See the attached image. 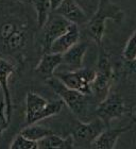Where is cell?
Listing matches in <instances>:
<instances>
[{"label": "cell", "instance_id": "5bb4252c", "mask_svg": "<svg viewBox=\"0 0 136 149\" xmlns=\"http://www.w3.org/2000/svg\"><path fill=\"white\" fill-rule=\"evenodd\" d=\"M37 146L38 149H71L76 147L71 135L61 137L54 133L38 141Z\"/></svg>", "mask_w": 136, "mask_h": 149}, {"label": "cell", "instance_id": "9a60e30c", "mask_svg": "<svg viewBox=\"0 0 136 149\" xmlns=\"http://www.w3.org/2000/svg\"><path fill=\"white\" fill-rule=\"evenodd\" d=\"M3 46L6 50H11V51H17V50L22 49V47L26 45L27 42V35L24 28L19 26L12 34L8 36L6 38L2 40Z\"/></svg>", "mask_w": 136, "mask_h": 149}, {"label": "cell", "instance_id": "603a6c76", "mask_svg": "<svg viewBox=\"0 0 136 149\" xmlns=\"http://www.w3.org/2000/svg\"><path fill=\"white\" fill-rule=\"evenodd\" d=\"M131 64V67L133 68V70L136 72V59L134 60V61H132V62H129Z\"/></svg>", "mask_w": 136, "mask_h": 149}, {"label": "cell", "instance_id": "8992f818", "mask_svg": "<svg viewBox=\"0 0 136 149\" xmlns=\"http://www.w3.org/2000/svg\"><path fill=\"white\" fill-rule=\"evenodd\" d=\"M127 112L124 98L118 94H108L101 100L96 109L97 117L100 118L106 127H110L112 120L120 118Z\"/></svg>", "mask_w": 136, "mask_h": 149}, {"label": "cell", "instance_id": "5b68a950", "mask_svg": "<svg viewBox=\"0 0 136 149\" xmlns=\"http://www.w3.org/2000/svg\"><path fill=\"white\" fill-rule=\"evenodd\" d=\"M96 72L92 68L81 67L76 70H70L66 72H59L56 74L66 86L72 90H76L85 95L92 96V82L95 79Z\"/></svg>", "mask_w": 136, "mask_h": 149}, {"label": "cell", "instance_id": "8fae6325", "mask_svg": "<svg viewBox=\"0 0 136 149\" xmlns=\"http://www.w3.org/2000/svg\"><path fill=\"white\" fill-rule=\"evenodd\" d=\"M79 40H80V31L78 29V26L71 24L70 27L67 29V31L53 42L48 52L63 54L69 48L76 45Z\"/></svg>", "mask_w": 136, "mask_h": 149}, {"label": "cell", "instance_id": "2e32d148", "mask_svg": "<svg viewBox=\"0 0 136 149\" xmlns=\"http://www.w3.org/2000/svg\"><path fill=\"white\" fill-rule=\"evenodd\" d=\"M20 133L24 136L27 137V139H29V140L34 141V142H38V141H40L44 137L52 134L53 131L51 129H49V128L44 127V126L32 124V125H27V127L24 128Z\"/></svg>", "mask_w": 136, "mask_h": 149}, {"label": "cell", "instance_id": "6da1fadb", "mask_svg": "<svg viewBox=\"0 0 136 149\" xmlns=\"http://www.w3.org/2000/svg\"><path fill=\"white\" fill-rule=\"evenodd\" d=\"M124 13L120 6L112 2L111 0H99L98 9L94 16L87 22L86 30L90 38L97 44L101 45L102 38L105 32V24L108 19L115 22H121Z\"/></svg>", "mask_w": 136, "mask_h": 149}, {"label": "cell", "instance_id": "d6986e66", "mask_svg": "<svg viewBox=\"0 0 136 149\" xmlns=\"http://www.w3.org/2000/svg\"><path fill=\"white\" fill-rule=\"evenodd\" d=\"M124 58L127 62H132L136 59V30L130 36L124 46Z\"/></svg>", "mask_w": 136, "mask_h": 149}, {"label": "cell", "instance_id": "cb8c5ba5", "mask_svg": "<svg viewBox=\"0 0 136 149\" xmlns=\"http://www.w3.org/2000/svg\"><path fill=\"white\" fill-rule=\"evenodd\" d=\"M17 1H19V2H22V3H27V4L31 3V0H17Z\"/></svg>", "mask_w": 136, "mask_h": 149}, {"label": "cell", "instance_id": "3957f363", "mask_svg": "<svg viewBox=\"0 0 136 149\" xmlns=\"http://www.w3.org/2000/svg\"><path fill=\"white\" fill-rule=\"evenodd\" d=\"M64 107L62 100L49 102L44 97L34 92H29L26 96V125L36 124L40 120L59 114Z\"/></svg>", "mask_w": 136, "mask_h": 149}, {"label": "cell", "instance_id": "ba28073f", "mask_svg": "<svg viewBox=\"0 0 136 149\" xmlns=\"http://www.w3.org/2000/svg\"><path fill=\"white\" fill-rule=\"evenodd\" d=\"M70 22L67 19L62 17L61 15L53 12L49 14V17L47 19L46 24L42 29L43 32V49L45 52H48L50 47L54 40L60 37L63 33L67 31V29L70 27Z\"/></svg>", "mask_w": 136, "mask_h": 149}, {"label": "cell", "instance_id": "7c38bea8", "mask_svg": "<svg viewBox=\"0 0 136 149\" xmlns=\"http://www.w3.org/2000/svg\"><path fill=\"white\" fill-rule=\"evenodd\" d=\"M63 63V56L60 53L45 52L35 67V72L45 80L53 77L56 69Z\"/></svg>", "mask_w": 136, "mask_h": 149}, {"label": "cell", "instance_id": "4fadbf2b", "mask_svg": "<svg viewBox=\"0 0 136 149\" xmlns=\"http://www.w3.org/2000/svg\"><path fill=\"white\" fill-rule=\"evenodd\" d=\"M88 45L83 42H78L76 45L63 53V63L70 67L71 70H76L83 67V59L86 53Z\"/></svg>", "mask_w": 136, "mask_h": 149}, {"label": "cell", "instance_id": "e0dca14e", "mask_svg": "<svg viewBox=\"0 0 136 149\" xmlns=\"http://www.w3.org/2000/svg\"><path fill=\"white\" fill-rule=\"evenodd\" d=\"M31 4L34 6L37 16V25L38 28H43L49 17L51 6L50 0H31Z\"/></svg>", "mask_w": 136, "mask_h": 149}, {"label": "cell", "instance_id": "277c9868", "mask_svg": "<svg viewBox=\"0 0 136 149\" xmlns=\"http://www.w3.org/2000/svg\"><path fill=\"white\" fill-rule=\"evenodd\" d=\"M95 79L92 82V95L95 99L101 101L110 94V87L112 85L113 79V69L110 61V56L103 48H100L97 69L95 70Z\"/></svg>", "mask_w": 136, "mask_h": 149}, {"label": "cell", "instance_id": "30bf717a", "mask_svg": "<svg viewBox=\"0 0 136 149\" xmlns=\"http://www.w3.org/2000/svg\"><path fill=\"white\" fill-rule=\"evenodd\" d=\"M54 12L67 19L70 24L77 26L86 24V13L74 0H64Z\"/></svg>", "mask_w": 136, "mask_h": 149}, {"label": "cell", "instance_id": "52a82bcc", "mask_svg": "<svg viewBox=\"0 0 136 149\" xmlns=\"http://www.w3.org/2000/svg\"><path fill=\"white\" fill-rule=\"evenodd\" d=\"M105 128H106V125L98 117L95 120L88 121V123L80 120L71 133L74 145H78V147L90 148L92 143Z\"/></svg>", "mask_w": 136, "mask_h": 149}, {"label": "cell", "instance_id": "ac0fdd59", "mask_svg": "<svg viewBox=\"0 0 136 149\" xmlns=\"http://www.w3.org/2000/svg\"><path fill=\"white\" fill-rule=\"evenodd\" d=\"M11 149H38L37 142H34L24 136L22 133H19L15 139L12 141L10 145Z\"/></svg>", "mask_w": 136, "mask_h": 149}, {"label": "cell", "instance_id": "7402d4cb", "mask_svg": "<svg viewBox=\"0 0 136 149\" xmlns=\"http://www.w3.org/2000/svg\"><path fill=\"white\" fill-rule=\"evenodd\" d=\"M64 0H50V6H51V11L54 12L60 6H61V3L63 2Z\"/></svg>", "mask_w": 136, "mask_h": 149}, {"label": "cell", "instance_id": "9c48e42d", "mask_svg": "<svg viewBox=\"0 0 136 149\" xmlns=\"http://www.w3.org/2000/svg\"><path fill=\"white\" fill-rule=\"evenodd\" d=\"M133 127V124H130L126 126V127L120 128H115L112 129L110 127H106L101 133L95 139L90 148H96V149H114L117 141L121 134L127 132Z\"/></svg>", "mask_w": 136, "mask_h": 149}, {"label": "cell", "instance_id": "44dd1931", "mask_svg": "<svg viewBox=\"0 0 136 149\" xmlns=\"http://www.w3.org/2000/svg\"><path fill=\"white\" fill-rule=\"evenodd\" d=\"M9 125H10V120L6 117L4 101H0V135L8 129Z\"/></svg>", "mask_w": 136, "mask_h": 149}, {"label": "cell", "instance_id": "7a4b0ae2", "mask_svg": "<svg viewBox=\"0 0 136 149\" xmlns=\"http://www.w3.org/2000/svg\"><path fill=\"white\" fill-rule=\"evenodd\" d=\"M46 83L49 85L54 93L61 98L64 104L70 109L79 120L84 121L88 117L90 110V95H85L76 90L69 88L60 80L59 78L51 77L47 79Z\"/></svg>", "mask_w": 136, "mask_h": 149}, {"label": "cell", "instance_id": "ffe728a7", "mask_svg": "<svg viewBox=\"0 0 136 149\" xmlns=\"http://www.w3.org/2000/svg\"><path fill=\"white\" fill-rule=\"evenodd\" d=\"M19 25L16 22H13V20H10V22H6L4 24L1 25L0 27V38L1 40H4L8 36L12 34L13 32L15 31L16 29L18 28Z\"/></svg>", "mask_w": 136, "mask_h": 149}]
</instances>
